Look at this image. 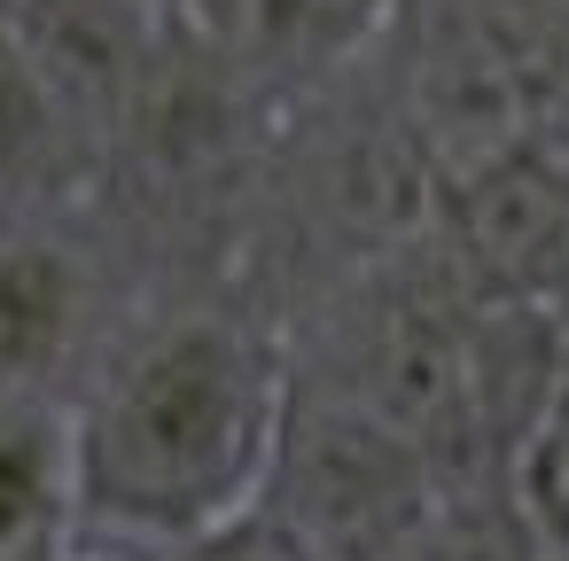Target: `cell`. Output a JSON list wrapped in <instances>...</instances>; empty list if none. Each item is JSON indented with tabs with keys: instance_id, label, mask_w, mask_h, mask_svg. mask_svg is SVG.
I'll return each instance as SVG.
<instances>
[{
	"instance_id": "cell-7",
	"label": "cell",
	"mask_w": 569,
	"mask_h": 561,
	"mask_svg": "<svg viewBox=\"0 0 569 561\" xmlns=\"http://www.w3.org/2000/svg\"><path fill=\"white\" fill-rule=\"evenodd\" d=\"M546 561H553V553H546Z\"/></svg>"
},
{
	"instance_id": "cell-5",
	"label": "cell",
	"mask_w": 569,
	"mask_h": 561,
	"mask_svg": "<svg viewBox=\"0 0 569 561\" xmlns=\"http://www.w3.org/2000/svg\"><path fill=\"white\" fill-rule=\"evenodd\" d=\"M79 514V468H71V421L40 398L0 405V561H24Z\"/></svg>"
},
{
	"instance_id": "cell-3",
	"label": "cell",
	"mask_w": 569,
	"mask_h": 561,
	"mask_svg": "<svg viewBox=\"0 0 569 561\" xmlns=\"http://www.w3.org/2000/svg\"><path fill=\"white\" fill-rule=\"evenodd\" d=\"M87 328V273L63 242L17 234L0 242V405L40 398Z\"/></svg>"
},
{
	"instance_id": "cell-1",
	"label": "cell",
	"mask_w": 569,
	"mask_h": 561,
	"mask_svg": "<svg viewBox=\"0 0 569 561\" xmlns=\"http://www.w3.org/2000/svg\"><path fill=\"white\" fill-rule=\"evenodd\" d=\"M297 367L227 312L141 328L71 413L79 514L126 538L188 545L250 514L281 468Z\"/></svg>"
},
{
	"instance_id": "cell-6",
	"label": "cell",
	"mask_w": 569,
	"mask_h": 561,
	"mask_svg": "<svg viewBox=\"0 0 569 561\" xmlns=\"http://www.w3.org/2000/svg\"><path fill=\"white\" fill-rule=\"evenodd\" d=\"M172 561H328V553H320L273 499H258L250 514H234V522H219V530L172 545Z\"/></svg>"
},
{
	"instance_id": "cell-2",
	"label": "cell",
	"mask_w": 569,
	"mask_h": 561,
	"mask_svg": "<svg viewBox=\"0 0 569 561\" xmlns=\"http://www.w3.org/2000/svg\"><path fill=\"white\" fill-rule=\"evenodd\" d=\"M390 0H234L227 9V56L250 79V94H305L328 87L343 63L367 56Z\"/></svg>"
},
{
	"instance_id": "cell-4",
	"label": "cell",
	"mask_w": 569,
	"mask_h": 561,
	"mask_svg": "<svg viewBox=\"0 0 569 561\" xmlns=\"http://www.w3.org/2000/svg\"><path fill=\"white\" fill-rule=\"evenodd\" d=\"M94 157L87 118L48 79L32 40L0 17V203H48L63 196Z\"/></svg>"
}]
</instances>
